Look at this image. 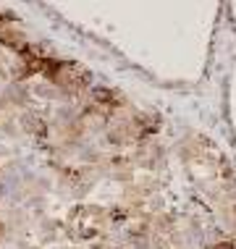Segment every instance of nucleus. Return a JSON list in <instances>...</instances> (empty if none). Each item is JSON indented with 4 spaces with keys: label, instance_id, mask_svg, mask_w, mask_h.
Segmentation results:
<instances>
[{
    "label": "nucleus",
    "instance_id": "nucleus-1",
    "mask_svg": "<svg viewBox=\"0 0 236 249\" xmlns=\"http://www.w3.org/2000/svg\"><path fill=\"white\" fill-rule=\"evenodd\" d=\"M53 82H58L60 87L76 92V89H82V87H87L90 73L76 63H53Z\"/></svg>",
    "mask_w": 236,
    "mask_h": 249
},
{
    "label": "nucleus",
    "instance_id": "nucleus-2",
    "mask_svg": "<svg viewBox=\"0 0 236 249\" xmlns=\"http://www.w3.org/2000/svg\"><path fill=\"white\" fill-rule=\"evenodd\" d=\"M92 100H94V103H100V105H108V107H113V105L118 103L116 95H113L110 89H94L92 92Z\"/></svg>",
    "mask_w": 236,
    "mask_h": 249
},
{
    "label": "nucleus",
    "instance_id": "nucleus-3",
    "mask_svg": "<svg viewBox=\"0 0 236 249\" xmlns=\"http://www.w3.org/2000/svg\"><path fill=\"white\" fill-rule=\"evenodd\" d=\"M220 249H231V244H220Z\"/></svg>",
    "mask_w": 236,
    "mask_h": 249
},
{
    "label": "nucleus",
    "instance_id": "nucleus-4",
    "mask_svg": "<svg viewBox=\"0 0 236 249\" xmlns=\"http://www.w3.org/2000/svg\"><path fill=\"white\" fill-rule=\"evenodd\" d=\"M3 233H5V231H3V223H0V239H3Z\"/></svg>",
    "mask_w": 236,
    "mask_h": 249
}]
</instances>
